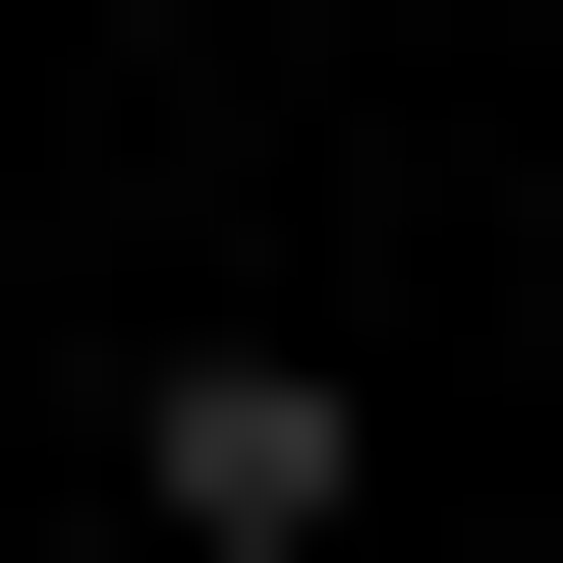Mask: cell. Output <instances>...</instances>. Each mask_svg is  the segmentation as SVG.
Wrapping results in <instances>:
<instances>
[{"mask_svg":"<svg viewBox=\"0 0 563 563\" xmlns=\"http://www.w3.org/2000/svg\"><path fill=\"white\" fill-rule=\"evenodd\" d=\"M113 451H169V563H395V395L339 339H113Z\"/></svg>","mask_w":563,"mask_h":563,"instance_id":"cell-1","label":"cell"}]
</instances>
